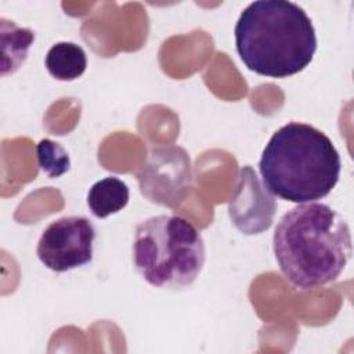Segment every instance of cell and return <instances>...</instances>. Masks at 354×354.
I'll return each instance as SVG.
<instances>
[{
  "label": "cell",
  "mask_w": 354,
  "mask_h": 354,
  "mask_svg": "<svg viewBox=\"0 0 354 354\" xmlns=\"http://www.w3.org/2000/svg\"><path fill=\"white\" fill-rule=\"evenodd\" d=\"M351 242L347 221L321 202L297 203L279 218L272 235L281 272L300 289L336 281L351 259Z\"/></svg>",
  "instance_id": "cell-1"
},
{
  "label": "cell",
  "mask_w": 354,
  "mask_h": 354,
  "mask_svg": "<svg viewBox=\"0 0 354 354\" xmlns=\"http://www.w3.org/2000/svg\"><path fill=\"white\" fill-rule=\"evenodd\" d=\"M234 33L242 62L267 77L283 79L301 72L317 51L311 18L288 0L250 3L241 12Z\"/></svg>",
  "instance_id": "cell-2"
},
{
  "label": "cell",
  "mask_w": 354,
  "mask_h": 354,
  "mask_svg": "<svg viewBox=\"0 0 354 354\" xmlns=\"http://www.w3.org/2000/svg\"><path fill=\"white\" fill-rule=\"evenodd\" d=\"M259 170L272 195L306 203L332 192L340 177L342 160L324 131L307 123L289 122L266 144Z\"/></svg>",
  "instance_id": "cell-3"
},
{
  "label": "cell",
  "mask_w": 354,
  "mask_h": 354,
  "mask_svg": "<svg viewBox=\"0 0 354 354\" xmlns=\"http://www.w3.org/2000/svg\"><path fill=\"white\" fill-rule=\"evenodd\" d=\"M205 261L202 234L187 218L159 214L136 225L133 263L151 286L169 290L189 286L202 272Z\"/></svg>",
  "instance_id": "cell-4"
},
{
  "label": "cell",
  "mask_w": 354,
  "mask_h": 354,
  "mask_svg": "<svg viewBox=\"0 0 354 354\" xmlns=\"http://www.w3.org/2000/svg\"><path fill=\"white\" fill-rule=\"evenodd\" d=\"M141 194L152 203L174 207L192 187L191 159L181 147L152 148L137 173Z\"/></svg>",
  "instance_id": "cell-5"
},
{
  "label": "cell",
  "mask_w": 354,
  "mask_h": 354,
  "mask_svg": "<svg viewBox=\"0 0 354 354\" xmlns=\"http://www.w3.org/2000/svg\"><path fill=\"white\" fill-rule=\"evenodd\" d=\"M95 228L83 216H68L51 221L41 232L36 254L54 272H65L93 260Z\"/></svg>",
  "instance_id": "cell-6"
},
{
  "label": "cell",
  "mask_w": 354,
  "mask_h": 354,
  "mask_svg": "<svg viewBox=\"0 0 354 354\" xmlns=\"http://www.w3.org/2000/svg\"><path fill=\"white\" fill-rule=\"evenodd\" d=\"M277 206L274 195L260 181L253 167L243 166L228 202V216L236 230L245 235L263 234L271 227Z\"/></svg>",
  "instance_id": "cell-7"
},
{
  "label": "cell",
  "mask_w": 354,
  "mask_h": 354,
  "mask_svg": "<svg viewBox=\"0 0 354 354\" xmlns=\"http://www.w3.org/2000/svg\"><path fill=\"white\" fill-rule=\"evenodd\" d=\"M127 184L115 177H104L94 183L87 194V205L91 213L98 218H105L120 212L129 202Z\"/></svg>",
  "instance_id": "cell-8"
},
{
  "label": "cell",
  "mask_w": 354,
  "mask_h": 354,
  "mask_svg": "<svg viewBox=\"0 0 354 354\" xmlns=\"http://www.w3.org/2000/svg\"><path fill=\"white\" fill-rule=\"evenodd\" d=\"M48 73L57 80L71 82L80 77L87 68L84 50L72 41L55 43L44 59Z\"/></svg>",
  "instance_id": "cell-9"
},
{
  "label": "cell",
  "mask_w": 354,
  "mask_h": 354,
  "mask_svg": "<svg viewBox=\"0 0 354 354\" xmlns=\"http://www.w3.org/2000/svg\"><path fill=\"white\" fill-rule=\"evenodd\" d=\"M1 21V19H0ZM11 30L1 21V43H3V71L1 75L14 73L28 57V51L35 41V32L29 28H19L10 21Z\"/></svg>",
  "instance_id": "cell-10"
},
{
  "label": "cell",
  "mask_w": 354,
  "mask_h": 354,
  "mask_svg": "<svg viewBox=\"0 0 354 354\" xmlns=\"http://www.w3.org/2000/svg\"><path fill=\"white\" fill-rule=\"evenodd\" d=\"M36 156L41 171L50 178H58L71 169V158L65 148L50 138L37 142Z\"/></svg>",
  "instance_id": "cell-11"
}]
</instances>
